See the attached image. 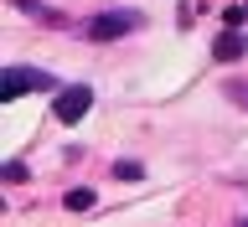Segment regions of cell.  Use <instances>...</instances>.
<instances>
[{
	"mask_svg": "<svg viewBox=\"0 0 248 227\" xmlns=\"http://www.w3.org/2000/svg\"><path fill=\"white\" fill-rule=\"evenodd\" d=\"M140 26H145L140 11H104V15H93L83 31H88V42H119V36H129Z\"/></svg>",
	"mask_w": 248,
	"mask_h": 227,
	"instance_id": "obj_1",
	"label": "cell"
},
{
	"mask_svg": "<svg viewBox=\"0 0 248 227\" xmlns=\"http://www.w3.org/2000/svg\"><path fill=\"white\" fill-rule=\"evenodd\" d=\"M57 88V77L46 73V67H5V98H21V93H52Z\"/></svg>",
	"mask_w": 248,
	"mask_h": 227,
	"instance_id": "obj_2",
	"label": "cell"
},
{
	"mask_svg": "<svg viewBox=\"0 0 248 227\" xmlns=\"http://www.w3.org/2000/svg\"><path fill=\"white\" fill-rule=\"evenodd\" d=\"M88 104H93V88H88V83L57 88V98H52V119H57V124H78L83 114H88Z\"/></svg>",
	"mask_w": 248,
	"mask_h": 227,
	"instance_id": "obj_3",
	"label": "cell"
},
{
	"mask_svg": "<svg viewBox=\"0 0 248 227\" xmlns=\"http://www.w3.org/2000/svg\"><path fill=\"white\" fill-rule=\"evenodd\" d=\"M243 52H248V36H238V31H222V36L212 42V57L217 62H232V57H243Z\"/></svg>",
	"mask_w": 248,
	"mask_h": 227,
	"instance_id": "obj_4",
	"label": "cell"
},
{
	"mask_svg": "<svg viewBox=\"0 0 248 227\" xmlns=\"http://www.w3.org/2000/svg\"><path fill=\"white\" fill-rule=\"evenodd\" d=\"M93 201H98V197H93L88 186H78V191H67V197H62V207H67V212H93Z\"/></svg>",
	"mask_w": 248,
	"mask_h": 227,
	"instance_id": "obj_5",
	"label": "cell"
},
{
	"mask_svg": "<svg viewBox=\"0 0 248 227\" xmlns=\"http://www.w3.org/2000/svg\"><path fill=\"white\" fill-rule=\"evenodd\" d=\"M114 176H119V181H145V166H140V160H119Z\"/></svg>",
	"mask_w": 248,
	"mask_h": 227,
	"instance_id": "obj_6",
	"label": "cell"
},
{
	"mask_svg": "<svg viewBox=\"0 0 248 227\" xmlns=\"http://www.w3.org/2000/svg\"><path fill=\"white\" fill-rule=\"evenodd\" d=\"M5 181H11V186L26 181V166H21V160H5Z\"/></svg>",
	"mask_w": 248,
	"mask_h": 227,
	"instance_id": "obj_7",
	"label": "cell"
},
{
	"mask_svg": "<svg viewBox=\"0 0 248 227\" xmlns=\"http://www.w3.org/2000/svg\"><path fill=\"white\" fill-rule=\"evenodd\" d=\"M243 104H248V98H243Z\"/></svg>",
	"mask_w": 248,
	"mask_h": 227,
	"instance_id": "obj_8",
	"label": "cell"
}]
</instances>
